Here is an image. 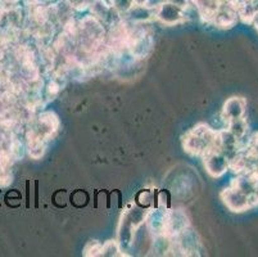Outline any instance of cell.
I'll use <instances>...</instances> for the list:
<instances>
[{"label": "cell", "mask_w": 258, "mask_h": 257, "mask_svg": "<svg viewBox=\"0 0 258 257\" xmlns=\"http://www.w3.org/2000/svg\"><path fill=\"white\" fill-rule=\"evenodd\" d=\"M182 145L189 155L193 156H203L215 148L220 149L219 131H215L208 125L199 124L185 134Z\"/></svg>", "instance_id": "6da1fadb"}, {"label": "cell", "mask_w": 258, "mask_h": 257, "mask_svg": "<svg viewBox=\"0 0 258 257\" xmlns=\"http://www.w3.org/2000/svg\"><path fill=\"white\" fill-rule=\"evenodd\" d=\"M143 223H144V219L135 210L130 209L123 212L118 226V233H117L118 235L117 243H118L119 248L127 249L133 246L135 232Z\"/></svg>", "instance_id": "7a4b0ae2"}, {"label": "cell", "mask_w": 258, "mask_h": 257, "mask_svg": "<svg viewBox=\"0 0 258 257\" xmlns=\"http://www.w3.org/2000/svg\"><path fill=\"white\" fill-rule=\"evenodd\" d=\"M60 126V122L58 116L51 111H45L41 112L39 116L35 119L34 124H31V129L39 136L44 139L45 141L50 140L54 138V135L58 133Z\"/></svg>", "instance_id": "3957f363"}, {"label": "cell", "mask_w": 258, "mask_h": 257, "mask_svg": "<svg viewBox=\"0 0 258 257\" xmlns=\"http://www.w3.org/2000/svg\"><path fill=\"white\" fill-rule=\"evenodd\" d=\"M205 167L212 178H220L229 170V159L219 148L211 149L203 155Z\"/></svg>", "instance_id": "277c9868"}, {"label": "cell", "mask_w": 258, "mask_h": 257, "mask_svg": "<svg viewBox=\"0 0 258 257\" xmlns=\"http://www.w3.org/2000/svg\"><path fill=\"white\" fill-rule=\"evenodd\" d=\"M156 20H158L165 26H175L185 22L186 14H185V9L166 0L156 9Z\"/></svg>", "instance_id": "5b68a950"}, {"label": "cell", "mask_w": 258, "mask_h": 257, "mask_svg": "<svg viewBox=\"0 0 258 257\" xmlns=\"http://www.w3.org/2000/svg\"><path fill=\"white\" fill-rule=\"evenodd\" d=\"M221 198L225 206L233 212L247 211L248 209L253 206L252 199L233 185H230L229 188L222 190Z\"/></svg>", "instance_id": "8992f818"}, {"label": "cell", "mask_w": 258, "mask_h": 257, "mask_svg": "<svg viewBox=\"0 0 258 257\" xmlns=\"http://www.w3.org/2000/svg\"><path fill=\"white\" fill-rule=\"evenodd\" d=\"M238 9L231 0H221L219 11L216 12L212 22L220 28H231L238 22Z\"/></svg>", "instance_id": "52a82bcc"}, {"label": "cell", "mask_w": 258, "mask_h": 257, "mask_svg": "<svg viewBox=\"0 0 258 257\" xmlns=\"http://www.w3.org/2000/svg\"><path fill=\"white\" fill-rule=\"evenodd\" d=\"M233 187H235L236 189H239L240 192H243L244 194L248 195V197L252 199L253 204L258 203L257 201V190H258V178L255 176L254 171H250V173H243L238 174L235 179L231 183Z\"/></svg>", "instance_id": "ba28073f"}, {"label": "cell", "mask_w": 258, "mask_h": 257, "mask_svg": "<svg viewBox=\"0 0 258 257\" xmlns=\"http://www.w3.org/2000/svg\"><path fill=\"white\" fill-rule=\"evenodd\" d=\"M172 239L176 240V242H172V243L176 244L177 251L181 252V254H196L197 252H198V235H197V233L190 228V225L187 226L186 229L182 230L180 234L173 237Z\"/></svg>", "instance_id": "9c48e42d"}, {"label": "cell", "mask_w": 258, "mask_h": 257, "mask_svg": "<svg viewBox=\"0 0 258 257\" xmlns=\"http://www.w3.org/2000/svg\"><path fill=\"white\" fill-rule=\"evenodd\" d=\"M189 226V220L185 212L181 210H173V211H167V220H166L165 226V235L173 238L177 234L186 229Z\"/></svg>", "instance_id": "30bf717a"}, {"label": "cell", "mask_w": 258, "mask_h": 257, "mask_svg": "<svg viewBox=\"0 0 258 257\" xmlns=\"http://www.w3.org/2000/svg\"><path fill=\"white\" fill-rule=\"evenodd\" d=\"M245 108H247L245 99L241 96H231L225 102L224 108H222V117L226 122L243 119L245 115Z\"/></svg>", "instance_id": "8fae6325"}, {"label": "cell", "mask_w": 258, "mask_h": 257, "mask_svg": "<svg viewBox=\"0 0 258 257\" xmlns=\"http://www.w3.org/2000/svg\"><path fill=\"white\" fill-rule=\"evenodd\" d=\"M166 220H167V211H166V210L158 209L148 211L147 218H145L148 230H149L154 237H156V235L165 234Z\"/></svg>", "instance_id": "7c38bea8"}, {"label": "cell", "mask_w": 258, "mask_h": 257, "mask_svg": "<svg viewBox=\"0 0 258 257\" xmlns=\"http://www.w3.org/2000/svg\"><path fill=\"white\" fill-rule=\"evenodd\" d=\"M122 17L131 23H148L156 18V11L148 6H137L134 4Z\"/></svg>", "instance_id": "4fadbf2b"}, {"label": "cell", "mask_w": 258, "mask_h": 257, "mask_svg": "<svg viewBox=\"0 0 258 257\" xmlns=\"http://www.w3.org/2000/svg\"><path fill=\"white\" fill-rule=\"evenodd\" d=\"M26 149L29 152L30 157L34 160L41 159L46 149V141L37 135L31 127L26 131Z\"/></svg>", "instance_id": "5bb4252c"}, {"label": "cell", "mask_w": 258, "mask_h": 257, "mask_svg": "<svg viewBox=\"0 0 258 257\" xmlns=\"http://www.w3.org/2000/svg\"><path fill=\"white\" fill-rule=\"evenodd\" d=\"M191 4L201 16L207 22H212L216 12L219 11L221 0H191Z\"/></svg>", "instance_id": "9a60e30c"}, {"label": "cell", "mask_w": 258, "mask_h": 257, "mask_svg": "<svg viewBox=\"0 0 258 257\" xmlns=\"http://www.w3.org/2000/svg\"><path fill=\"white\" fill-rule=\"evenodd\" d=\"M227 130L230 133L233 134L236 139L240 143L243 139H245V135L248 133V124L247 121L243 119H238V120H233V121L227 122Z\"/></svg>", "instance_id": "2e32d148"}, {"label": "cell", "mask_w": 258, "mask_h": 257, "mask_svg": "<svg viewBox=\"0 0 258 257\" xmlns=\"http://www.w3.org/2000/svg\"><path fill=\"white\" fill-rule=\"evenodd\" d=\"M121 248H119L117 240H108L102 246V253L100 256L104 257H116V256H122Z\"/></svg>", "instance_id": "e0dca14e"}, {"label": "cell", "mask_w": 258, "mask_h": 257, "mask_svg": "<svg viewBox=\"0 0 258 257\" xmlns=\"http://www.w3.org/2000/svg\"><path fill=\"white\" fill-rule=\"evenodd\" d=\"M102 246L103 244L100 242H98V240H90L85 246V249H84V256H100V253H102Z\"/></svg>", "instance_id": "ac0fdd59"}, {"label": "cell", "mask_w": 258, "mask_h": 257, "mask_svg": "<svg viewBox=\"0 0 258 257\" xmlns=\"http://www.w3.org/2000/svg\"><path fill=\"white\" fill-rule=\"evenodd\" d=\"M109 2H111L112 7H113L121 16H123V14L134 6L133 0H109Z\"/></svg>", "instance_id": "d6986e66"}, {"label": "cell", "mask_w": 258, "mask_h": 257, "mask_svg": "<svg viewBox=\"0 0 258 257\" xmlns=\"http://www.w3.org/2000/svg\"><path fill=\"white\" fill-rule=\"evenodd\" d=\"M59 91H60V85L58 84L57 80H50L45 88V94L46 96H48L49 100H53V99L57 98Z\"/></svg>", "instance_id": "ffe728a7"}, {"label": "cell", "mask_w": 258, "mask_h": 257, "mask_svg": "<svg viewBox=\"0 0 258 257\" xmlns=\"http://www.w3.org/2000/svg\"><path fill=\"white\" fill-rule=\"evenodd\" d=\"M12 176L11 169H7V167H0V188L8 187L9 184L12 183Z\"/></svg>", "instance_id": "44dd1931"}, {"label": "cell", "mask_w": 258, "mask_h": 257, "mask_svg": "<svg viewBox=\"0 0 258 257\" xmlns=\"http://www.w3.org/2000/svg\"><path fill=\"white\" fill-rule=\"evenodd\" d=\"M245 149H247L250 155L254 156L255 159L258 160V133L254 134V135L249 139V141H248L247 148H245Z\"/></svg>", "instance_id": "7402d4cb"}, {"label": "cell", "mask_w": 258, "mask_h": 257, "mask_svg": "<svg viewBox=\"0 0 258 257\" xmlns=\"http://www.w3.org/2000/svg\"><path fill=\"white\" fill-rule=\"evenodd\" d=\"M67 3L74 8V11H84L89 8L91 0H67Z\"/></svg>", "instance_id": "603a6c76"}, {"label": "cell", "mask_w": 258, "mask_h": 257, "mask_svg": "<svg viewBox=\"0 0 258 257\" xmlns=\"http://www.w3.org/2000/svg\"><path fill=\"white\" fill-rule=\"evenodd\" d=\"M167 2H170V3L175 4V6L180 7L182 9H186L191 4V0H167Z\"/></svg>", "instance_id": "cb8c5ba5"}, {"label": "cell", "mask_w": 258, "mask_h": 257, "mask_svg": "<svg viewBox=\"0 0 258 257\" xmlns=\"http://www.w3.org/2000/svg\"><path fill=\"white\" fill-rule=\"evenodd\" d=\"M21 0H0V7L4 9L7 8H11V7H15L18 6Z\"/></svg>", "instance_id": "d4e9b609"}, {"label": "cell", "mask_w": 258, "mask_h": 257, "mask_svg": "<svg viewBox=\"0 0 258 257\" xmlns=\"http://www.w3.org/2000/svg\"><path fill=\"white\" fill-rule=\"evenodd\" d=\"M7 28V18H6V11L0 7V31H3Z\"/></svg>", "instance_id": "484cf974"}, {"label": "cell", "mask_w": 258, "mask_h": 257, "mask_svg": "<svg viewBox=\"0 0 258 257\" xmlns=\"http://www.w3.org/2000/svg\"><path fill=\"white\" fill-rule=\"evenodd\" d=\"M250 25L254 26V28L257 30V32H258V13H255L254 18H253V21H252V23H250Z\"/></svg>", "instance_id": "4316f807"}, {"label": "cell", "mask_w": 258, "mask_h": 257, "mask_svg": "<svg viewBox=\"0 0 258 257\" xmlns=\"http://www.w3.org/2000/svg\"><path fill=\"white\" fill-rule=\"evenodd\" d=\"M133 3L137 6H147L148 0H133Z\"/></svg>", "instance_id": "83f0119b"}, {"label": "cell", "mask_w": 258, "mask_h": 257, "mask_svg": "<svg viewBox=\"0 0 258 257\" xmlns=\"http://www.w3.org/2000/svg\"><path fill=\"white\" fill-rule=\"evenodd\" d=\"M250 3H252L253 8H254L255 13H258V0H250Z\"/></svg>", "instance_id": "f1b7e54d"}]
</instances>
